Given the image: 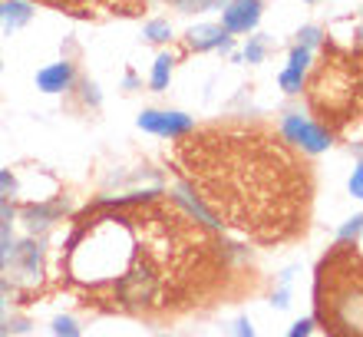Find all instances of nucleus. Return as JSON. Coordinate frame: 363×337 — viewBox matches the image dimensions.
<instances>
[{
  "mask_svg": "<svg viewBox=\"0 0 363 337\" xmlns=\"http://www.w3.org/2000/svg\"><path fill=\"white\" fill-rule=\"evenodd\" d=\"M334 258L340 265V275L334 268L320 265L317 284H327V294L317 291V318L330 324V337H360L363 334V291H360V255L350 245H337Z\"/></svg>",
  "mask_w": 363,
  "mask_h": 337,
  "instance_id": "f257e3e1",
  "label": "nucleus"
},
{
  "mask_svg": "<svg viewBox=\"0 0 363 337\" xmlns=\"http://www.w3.org/2000/svg\"><path fill=\"white\" fill-rule=\"evenodd\" d=\"M281 133H284L287 143L301 145L304 153H324V149H330V133H327L324 126L311 123L301 113H287L284 123H281Z\"/></svg>",
  "mask_w": 363,
  "mask_h": 337,
  "instance_id": "f03ea898",
  "label": "nucleus"
},
{
  "mask_svg": "<svg viewBox=\"0 0 363 337\" xmlns=\"http://www.w3.org/2000/svg\"><path fill=\"white\" fill-rule=\"evenodd\" d=\"M139 129L152 136H162V139H179V136L191 133L195 129V119L185 113H159V109H145L139 116Z\"/></svg>",
  "mask_w": 363,
  "mask_h": 337,
  "instance_id": "7ed1b4c3",
  "label": "nucleus"
},
{
  "mask_svg": "<svg viewBox=\"0 0 363 337\" xmlns=\"http://www.w3.org/2000/svg\"><path fill=\"white\" fill-rule=\"evenodd\" d=\"M261 20V0H228L221 7V30L225 33H248Z\"/></svg>",
  "mask_w": 363,
  "mask_h": 337,
  "instance_id": "20e7f679",
  "label": "nucleus"
},
{
  "mask_svg": "<svg viewBox=\"0 0 363 337\" xmlns=\"http://www.w3.org/2000/svg\"><path fill=\"white\" fill-rule=\"evenodd\" d=\"M10 268L17 271L20 278H40V268H43V245L33 238L27 241H13V251H10Z\"/></svg>",
  "mask_w": 363,
  "mask_h": 337,
  "instance_id": "39448f33",
  "label": "nucleus"
},
{
  "mask_svg": "<svg viewBox=\"0 0 363 337\" xmlns=\"http://www.w3.org/2000/svg\"><path fill=\"white\" fill-rule=\"evenodd\" d=\"M307 67H311V47H301V43H297V47L291 50V63H287V70L281 73V87H284V93H301Z\"/></svg>",
  "mask_w": 363,
  "mask_h": 337,
  "instance_id": "423d86ee",
  "label": "nucleus"
},
{
  "mask_svg": "<svg viewBox=\"0 0 363 337\" xmlns=\"http://www.w3.org/2000/svg\"><path fill=\"white\" fill-rule=\"evenodd\" d=\"M189 47L191 50H228V33L218 23H201L189 30Z\"/></svg>",
  "mask_w": 363,
  "mask_h": 337,
  "instance_id": "0eeeda50",
  "label": "nucleus"
},
{
  "mask_svg": "<svg viewBox=\"0 0 363 337\" xmlns=\"http://www.w3.org/2000/svg\"><path fill=\"white\" fill-rule=\"evenodd\" d=\"M69 83H73V63H67V60L37 73V87L43 93H63V89H69Z\"/></svg>",
  "mask_w": 363,
  "mask_h": 337,
  "instance_id": "6e6552de",
  "label": "nucleus"
},
{
  "mask_svg": "<svg viewBox=\"0 0 363 337\" xmlns=\"http://www.w3.org/2000/svg\"><path fill=\"white\" fill-rule=\"evenodd\" d=\"M60 215H63V205L60 202H40V205H27L23 209V222H27L30 231H43L57 222Z\"/></svg>",
  "mask_w": 363,
  "mask_h": 337,
  "instance_id": "1a4fd4ad",
  "label": "nucleus"
},
{
  "mask_svg": "<svg viewBox=\"0 0 363 337\" xmlns=\"http://www.w3.org/2000/svg\"><path fill=\"white\" fill-rule=\"evenodd\" d=\"M30 17H33V7L23 4V0H7V4H0V27L4 30L27 27Z\"/></svg>",
  "mask_w": 363,
  "mask_h": 337,
  "instance_id": "9d476101",
  "label": "nucleus"
},
{
  "mask_svg": "<svg viewBox=\"0 0 363 337\" xmlns=\"http://www.w3.org/2000/svg\"><path fill=\"white\" fill-rule=\"evenodd\" d=\"M172 67H175V60L169 57V53L155 57V67H152V89H165V87H169V79H172Z\"/></svg>",
  "mask_w": 363,
  "mask_h": 337,
  "instance_id": "9b49d317",
  "label": "nucleus"
},
{
  "mask_svg": "<svg viewBox=\"0 0 363 337\" xmlns=\"http://www.w3.org/2000/svg\"><path fill=\"white\" fill-rule=\"evenodd\" d=\"M10 251H13V235H10V222H0V271L7 268Z\"/></svg>",
  "mask_w": 363,
  "mask_h": 337,
  "instance_id": "f8f14e48",
  "label": "nucleus"
},
{
  "mask_svg": "<svg viewBox=\"0 0 363 337\" xmlns=\"http://www.w3.org/2000/svg\"><path fill=\"white\" fill-rule=\"evenodd\" d=\"M179 10H185V13H191V10H215V7H225L228 0H172Z\"/></svg>",
  "mask_w": 363,
  "mask_h": 337,
  "instance_id": "ddd939ff",
  "label": "nucleus"
},
{
  "mask_svg": "<svg viewBox=\"0 0 363 337\" xmlns=\"http://www.w3.org/2000/svg\"><path fill=\"white\" fill-rule=\"evenodd\" d=\"M291 275H294V268H287L281 275V288L274 291V308H287L291 304Z\"/></svg>",
  "mask_w": 363,
  "mask_h": 337,
  "instance_id": "4468645a",
  "label": "nucleus"
},
{
  "mask_svg": "<svg viewBox=\"0 0 363 337\" xmlns=\"http://www.w3.org/2000/svg\"><path fill=\"white\" fill-rule=\"evenodd\" d=\"M145 37L152 40V43H165V40L172 37V27H169L165 20H152V23L145 27Z\"/></svg>",
  "mask_w": 363,
  "mask_h": 337,
  "instance_id": "2eb2a0df",
  "label": "nucleus"
},
{
  "mask_svg": "<svg viewBox=\"0 0 363 337\" xmlns=\"http://www.w3.org/2000/svg\"><path fill=\"white\" fill-rule=\"evenodd\" d=\"M53 334H57V337H79V328H77V321H73V318L60 314V318L53 321Z\"/></svg>",
  "mask_w": 363,
  "mask_h": 337,
  "instance_id": "dca6fc26",
  "label": "nucleus"
},
{
  "mask_svg": "<svg viewBox=\"0 0 363 337\" xmlns=\"http://www.w3.org/2000/svg\"><path fill=\"white\" fill-rule=\"evenodd\" d=\"M13 195H17V179L0 169V202H10Z\"/></svg>",
  "mask_w": 363,
  "mask_h": 337,
  "instance_id": "f3484780",
  "label": "nucleus"
},
{
  "mask_svg": "<svg viewBox=\"0 0 363 337\" xmlns=\"http://www.w3.org/2000/svg\"><path fill=\"white\" fill-rule=\"evenodd\" d=\"M261 57H264V37H251V43L245 47V60L248 63H261Z\"/></svg>",
  "mask_w": 363,
  "mask_h": 337,
  "instance_id": "a211bd4d",
  "label": "nucleus"
},
{
  "mask_svg": "<svg viewBox=\"0 0 363 337\" xmlns=\"http://www.w3.org/2000/svg\"><path fill=\"white\" fill-rule=\"evenodd\" d=\"M311 331H314V321L304 318V321H294V324H291L287 337H311Z\"/></svg>",
  "mask_w": 363,
  "mask_h": 337,
  "instance_id": "6ab92c4d",
  "label": "nucleus"
},
{
  "mask_svg": "<svg viewBox=\"0 0 363 337\" xmlns=\"http://www.w3.org/2000/svg\"><path fill=\"white\" fill-rule=\"evenodd\" d=\"M360 222H363L360 215H354V219L340 228V238H344V241H357V235H360Z\"/></svg>",
  "mask_w": 363,
  "mask_h": 337,
  "instance_id": "aec40b11",
  "label": "nucleus"
},
{
  "mask_svg": "<svg viewBox=\"0 0 363 337\" xmlns=\"http://www.w3.org/2000/svg\"><path fill=\"white\" fill-rule=\"evenodd\" d=\"M350 195H354V199L363 195V165H354V175H350Z\"/></svg>",
  "mask_w": 363,
  "mask_h": 337,
  "instance_id": "412c9836",
  "label": "nucleus"
},
{
  "mask_svg": "<svg viewBox=\"0 0 363 337\" xmlns=\"http://www.w3.org/2000/svg\"><path fill=\"white\" fill-rule=\"evenodd\" d=\"M314 43H320V30H317V27H304V30H301V47H314Z\"/></svg>",
  "mask_w": 363,
  "mask_h": 337,
  "instance_id": "4be33fe9",
  "label": "nucleus"
},
{
  "mask_svg": "<svg viewBox=\"0 0 363 337\" xmlns=\"http://www.w3.org/2000/svg\"><path fill=\"white\" fill-rule=\"evenodd\" d=\"M238 337H255V331H251L248 318H241V321H238Z\"/></svg>",
  "mask_w": 363,
  "mask_h": 337,
  "instance_id": "5701e85b",
  "label": "nucleus"
},
{
  "mask_svg": "<svg viewBox=\"0 0 363 337\" xmlns=\"http://www.w3.org/2000/svg\"><path fill=\"white\" fill-rule=\"evenodd\" d=\"M10 334V328H7V324H0V337H7Z\"/></svg>",
  "mask_w": 363,
  "mask_h": 337,
  "instance_id": "b1692460",
  "label": "nucleus"
},
{
  "mask_svg": "<svg viewBox=\"0 0 363 337\" xmlns=\"http://www.w3.org/2000/svg\"><path fill=\"white\" fill-rule=\"evenodd\" d=\"M307 4H311V0H307Z\"/></svg>",
  "mask_w": 363,
  "mask_h": 337,
  "instance_id": "393cba45",
  "label": "nucleus"
}]
</instances>
